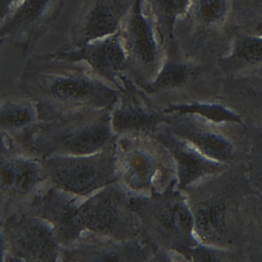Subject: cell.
<instances>
[{
    "instance_id": "1",
    "label": "cell",
    "mask_w": 262,
    "mask_h": 262,
    "mask_svg": "<svg viewBox=\"0 0 262 262\" xmlns=\"http://www.w3.org/2000/svg\"><path fill=\"white\" fill-rule=\"evenodd\" d=\"M92 84L79 77H67L57 80L51 88L53 95L66 101H77L89 97L93 92Z\"/></svg>"
},
{
    "instance_id": "2",
    "label": "cell",
    "mask_w": 262,
    "mask_h": 262,
    "mask_svg": "<svg viewBox=\"0 0 262 262\" xmlns=\"http://www.w3.org/2000/svg\"><path fill=\"white\" fill-rule=\"evenodd\" d=\"M234 54L239 58L250 63L262 61V36L246 34L235 43Z\"/></svg>"
},
{
    "instance_id": "3",
    "label": "cell",
    "mask_w": 262,
    "mask_h": 262,
    "mask_svg": "<svg viewBox=\"0 0 262 262\" xmlns=\"http://www.w3.org/2000/svg\"><path fill=\"white\" fill-rule=\"evenodd\" d=\"M30 109L23 104L12 103L6 105L1 114L2 125L10 128L21 127L32 119Z\"/></svg>"
},
{
    "instance_id": "4",
    "label": "cell",
    "mask_w": 262,
    "mask_h": 262,
    "mask_svg": "<svg viewBox=\"0 0 262 262\" xmlns=\"http://www.w3.org/2000/svg\"><path fill=\"white\" fill-rule=\"evenodd\" d=\"M71 135L70 138L73 143L86 145L100 142L106 135V132L102 127L94 126L82 129Z\"/></svg>"
},
{
    "instance_id": "5",
    "label": "cell",
    "mask_w": 262,
    "mask_h": 262,
    "mask_svg": "<svg viewBox=\"0 0 262 262\" xmlns=\"http://www.w3.org/2000/svg\"><path fill=\"white\" fill-rule=\"evenodd\" d=\"M245 13L255 14V15H247L248 19V27H250L251 33L249 34H254L262 36V11L258 12H246Z\"/></svg>"
},
{
    "instance_id": "6",
    "label": "cell",
    "mask_w": 262,
    "mask_h": 262,
    "mask_svg": "<svg viewBox=\"0 0 262 262\" xmlns=\"http://www.w3.org/2000/svg\"><path fill=\"white\" fill-rule=\"evenodd\" d=\"M150 9H151V7L149 1L148 0H143L141 5V14L143 17L145 18H148Z\"/></svg>"
},
{
    "instance_id": "7",
    "label": "cell",
    "mask_w": 262,
    "mask_h": 262,
    "mask_svg": "<svg viewBox=\"0 0 262 262\" xmlns=\"http://www.w3.org/2000/svg\"><path fill=\"white\" fill-rule=\"evenodd\" d=\"M115 34V32L112 33H108L100 37H97L95 38L90 40L88 43L89 45H93L96 43L103 42L112 36L114 35Z\"/></svg>"
},
{
    "instance_id": "8",
    "label": "cell",
    "mask_w": 262,
    "mask_h": 262,
    "mask_svg": "<svg viewBox=\"0 0 262 262\" xmlns=\"http://www.w3.org/2000/svg\"><path fill=\"white\" fill-rule=\"evenodd\" d=\"M152 37L155 43L159 45L161 42L160 34L158 30L155 28L152 29Z\"/></svg>"
},
{
    "instance_id": "9",
    "label": "cell",
    "mask_w": 262,
    "mask_h": 262,
    "mask_svg": "<svg viewBox=\"0 0 262 262\" xmlns=\"http://www.w3.org/2000/svg\"><path fill=\"white\" fill-rule=\"evenodd\" d=\"M88 200L85 196H81L79 197L74 202L75 206L79 207L84 203Z\"/></svg>"
},
{
    "instance_id": "10",
    "label": "cell",
    "mask_w": 262,
    "mask_h": 262,
    "mask_svg": "<svg viewBox=\"0 0 262 262\" xmlns=\"http://www.w3.org/2000/svg\"><path fill=\"white\" fill-rule=\"evenodd\" d=\"M103 187H100L99 188H97L91 192L90 194L91 196H94L97 194L99 192H100L102 190H103Z\"/></svg>"
},
{
    "instance_id": "11",
    "label": "cell",
    "mask_w": 262,
    "mask_h": 262,
    "mask_svg": "<svg viewBox=\"0 0 262 262\" xmlns=\"http://www.w3.org/2000/svg\"><path fill=\"white\" fill-rule=\"evenodd\" d=\"M88 232H89V231L87 229L83 230L80 231V232L79 233V236L81 237L84 238L85 236H86V235H87V234L88 233Z\"/></svg>"
},
{
    "instance_id": "12",
    "label": "cell",
    "mask_w": 262,
    "mask_h": 262,
    "mask_svg": "<svg viewBox=\"0 0 262 262\" xmlns=\"http://www.w3.org/2000/svg\"><path fill=\"white\" fill-rule=\"evenodd\" d=\"M192 4H193V0H188V4L186 7V11H187V12L189 11V9L192 6Z\"/></svg>"
},
{
    "instance_id": "13",
    "label": "cell",
    "mask_w": 262,
    "mask_h": 262,
    "mask_svg": "<svg viewBox=\"0 0 262 262\" xmlns=\"http://www.w3.org/2000/svg\"><path fill=\"white\" fill-rule=\"evenodd\" d=\"M43 222L45 225L49 228L52 229L54 228V225L51 222H48L47 221H44Z\"/></svg>"
},
{
    "instance_id": "14",
    "label": "cell",
    "mask_w": 262,
    "mask_h": 262,
    "mask_svg": "<svg viewBox=\"0 0 262 262\" xmlns=\"http://www.w3.org/2000/svg\"><path fill=\"white\" fill-rule=\"evenodd\" d=\"M185 18V16L182 13H179L177 15L176 19L179 20H182Z\"/></svg>"
},
{
    "instance_id": "15",
    "label": "cell",
    "mask_w": 262,
    "mask_h": 262,
    "mask_svg": "<svg viewBox=\"0 0 262 262\" xmlns=\"http://www.w3.org/2000/svg\"><path fill=\"white\" fill-rule=\"evenodd\" d=\"M26 0H18L17 1V2L16 3V6L17 7H19L21 5H22L25 2Z\"/></svg>"
},
{
    "instance_id": "16",
    "label": "cell",
    "mask_w": 262,
    "mask_h": 262,
    "mask_svg": "<svg viewBox=\"0 0 262 262\" xmlns=\"http://www.w3.org/2000/svg\"><path fill=\"white\" fill-rule=\"evenodd\" d=\"M152 19L153 21L157 23L158 21V17L156 14H154L152 16Z\"/></svg>"
},
{
    "instance_id": "17",
    "label": "cell",
    "mask_w": 262,
    "mask_h": 262,
    "mask_svg": "<svg viewBox=\"0 0 262 262\" xmlns=\"http://www.w3.org/2000/svg\"><path fill=\"white\" fill-rule=\"evenodd\" d=\"M56 261H62V258L60 256H57L55 260Z\"/></svg>"
}]
</instances>
